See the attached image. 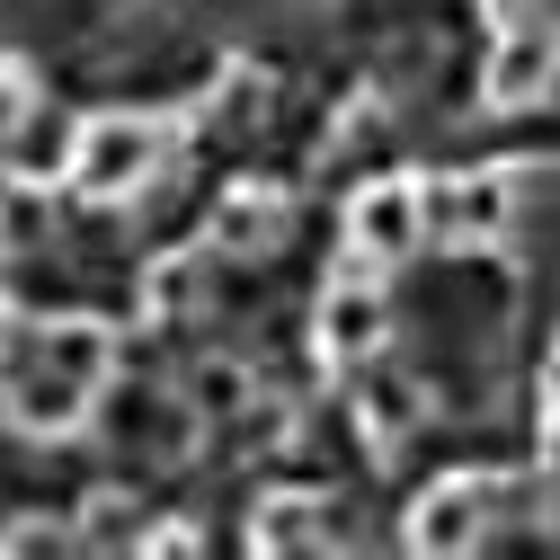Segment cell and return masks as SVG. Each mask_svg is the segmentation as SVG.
Segmentation results:
<instances>
[{"label":"cell","mask_w":560,"mask_h":560,"mask_svg":"<svg viewBox=\"0 0 560 560\" xmlns=\"http://www.w3.org/2000/svg\"><path fill=\"white\" fill-rule=\"evenodd\" d=\"M489 516H499V480L489 471H454V480H436L428 499L409 508V551H471L489 534Z\"/></svg>","instance_id":"cell-6"},{"label":"cell","mask_w":560,"mask_h":560,"mask_svg":"<svg viewBox=\"0 0 560 560\" xmlns=\"http://www.w3.org/2000/svg\"><path fill=\"white\" fill-rule=\"evenodd\" d=\"M436 223L454 232V249H499L516 223V170H471L436 196Z\"/></svg>","instance_id":"cell-7"},{"label":"cell","mask_w":560,"mask_h":560,"mask_svg":"<svg viewBox=\"0 0 560 560\" xmlns=\"http://www.w3.org/2000/svg\"><path fill=\"white\" fill-rule=\"evenodd\" d=\"M0 347H10V312H0Z\"/></svg>","instance_id":"cell-14"},{"label":"cell","mask_w":560,"mask_h":560,"mask_svg":"<svg viewBox=\"0 0 560 560\" xmlns=\"http://www.w3.org/2000/svg\"><path fill=\"white\" fill-rule=\"evenodd\" d=\"M276 241H285V196H267V187H232V196H223V214H214V249H232V258H267Z\"/></svg>","instance_id":"cell-8"},{"label":"cell","mask_w":560,"mask_h":560,"mask_svg":"<svg viewBox=\"0 0 560 560\" xmlns=\"http://www.w3.org/2000/svg\"><path fill=\"white\" fill-rule=\"evenodd\" d=\"M428 223H436V205L418 178H374L357 205H347V241H357V258L374 267H409L418 249H428Z\"/></svg>","instance_id":"cell-3"},{"label":"cell","mask_w":560,"mask_h":560,"mask_svg":"<svg viewBox=\"0 0 560 560\" xmlns=\"http://www.w3.org/2000/svg\"><path fill=\"white\" fill-rule=\"evenodd\" d=\"M383 338H392V294H383V285H365V276L320 285V303H312V347H320V365H365Z\"/></svg>","instance_id":"cell-5"},{"label":"cell","mask_w":560,"mask_h":560,"mask_svg":"<svg viewBox=\"0 0 560 560\" xmlns=\"http://www.w3.org/2000/svg\"><path fill=\"white\" fill-rule=\"evenodd\" d=\"M107 374H116V338H107V320H45V329L19 347L0 409H10L27 436H72L81 418L98 409Z\"/></svg>","instance_id":"cell-1"},{"label":"cell","mask_w":560,"mask_h":560,"mask_svg":"<svg viewBox=\"0 0 560 560\" xmlns=\"http://www.w3.org/2000/svg\"><path fill=\"white\" fill-rule=\"evenodd\" d=\"M241 392H249V374H241V365H205V374H196V392H187V409H196V418H232V409H241Z\"/></svg>","instance_id":"cell-12"},{"label":"cell","mask_w":560,"mask_h":560,"mask_svg":"<svg viewBox=\"0 0 560 560\" xmlns=\"http://www.w3.org/2000/svg\"><path fill=\"white\" fill-rule=\"evenodd\" d=\"M551 81H560V19H508L499 45H489L480 98L499 107V116H516V107L551 98Z\"/></svg>","instance_id":"cell-4"},{"label":"cell","mask_w":560,"mask_h":560,"mask_svg":"<svg viewBox=\"0 0 560 560\" xmlns=\"http://www.w3.org/2000/svg\"><path fill=\"white\" fill-rule=\"evenodd\" d=\"M249 542H258V551H320V542H329V508L303 499V489H285V499H267V508L249 516Z\"/></svg>","instance_id":"cell-9"},{"label":"cell","mask_w":560,"mask_h":560,"mask_svg":"<svg viewBox=\"0 0 560 560\" xmlns=\"http://www.w3.org/2000/svg\"><path fill=\"white\" fill-rule=\"evenodd\" d=\"M161 161H170V125L107 107V116H90L72 133V170H62V178H72L90 205H125V196H143L161 178Z\"/></svg>","instance_id":"cell-2"},{"label":"cell","mask_w":560,"mask_h":560,"mask_svg":"<svg viewBox=\"0 0 560 560\" xmlns=\"http://www.w3.org/2000/svg\"><path fill=\"white\" fill-rule=\"evenodd\" d=\"M196 294H205V285H196V258H170V267L152 276V303H161V312H196Z\"/></svg>","instance_id":"cell-13"},{"label":"cell","mask_w":560,"mask_h":560,"mask_svg":"<svg viewBox=\"0 0 560 560\" xmlns=\"http://www.w3.org/2000/svg\"><path fill=\"white\" fill-rule=\"evenodd\" d=\"M27 125H36V81L19 72V62H0V152H10Z\"/></svg>","instance_id":"cell-11"},{"label":"cell","mask_w":560,"mask_h":560,"mask_svg":"<svg viewBox=\"0 0 560 560\" xmlns=\"http://www.w3.org/2000/svg\"><path fill=\"white\" fill-rule=\"evenodd\" d=\"M418 418H428V400H418V383H400V374L365 383V428H374V436H409Z\"/></svg>","instance_id":"cell-10"}]
</instances>
